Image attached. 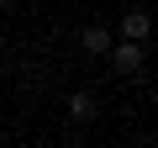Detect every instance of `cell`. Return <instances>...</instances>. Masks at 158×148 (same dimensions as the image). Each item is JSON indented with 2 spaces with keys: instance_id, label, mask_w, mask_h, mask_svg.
<instances>
[{
  "instance_id": "cell-1",
  "label": "cell",
  "mask_w": 158,
  "mask_h": 148,
  "mask_svg": "<svg viewBox=\"0 0 158 148\" xmlns=\"http://www.w3.org/2000/svg\"><path fill=\"white\" fill-rule=\"evenodd\" d=\"M111 69H121V74L142 69V42H127L121 37V48H111Z\"/></svg>"
},
{
  "instance_id": "cell-2",
  "label": "cell",
  "mask_w": 158,
  "mask_h": 148,
  "mask_svg": "<svg viewBox=\"0 0 158 148\" xmlns=\"http://www.w3.org/2000/svg\"><path fill=\"white\" fill-rule=\"evenodd\" d=\"M69 116H74V122H95V95H85V90L69 95Z\"/></svg>"
},
{
  "instance_id": "cell-3",
  "label": "cell",
  "mask_w": 158,
  "mask_h": 148,
  "mask_svg": "<svg viewBox=\"0 0 158 148\" xmlns=\"http://www.w3.org/2000/svg\"><path fill=\"white\" fill-rule=\"evenodd\" d=\"M121 37H127V42H142V37H148V11H132V16L121 21Z\"/></svg>"
},
{
  "instance_id": "cell-4",
  "label": "cell",
  "mask_w": 158,
  "mask_h": 148,
  "mask_svg": "<svg viewBox=\"0 0 158 148\" xmlns=\"http://www.w3.org/2000/svg\"><path fill=\"white\" fill-rule=\"evenodd\" d=\"M79 42H85V53H111V37H106L100 27H85V32H79Z\"/></svg>"
}]
</instances>
